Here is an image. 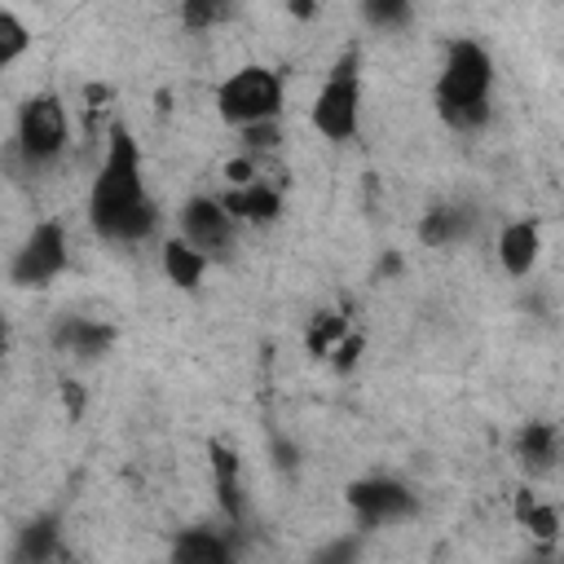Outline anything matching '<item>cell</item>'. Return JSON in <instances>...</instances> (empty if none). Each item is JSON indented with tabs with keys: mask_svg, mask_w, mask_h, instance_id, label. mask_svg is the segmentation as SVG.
<instances>
[{
	"mask_svg": "<svg viewBox=\"0 0 564 564\" xmlns=\"http://www.w3.org/2000/svg\"><path fill=\"white\" fill-rule=\"evenodd\" d=\"M0 352H4V344H0Z\"/></svg>",
	"mask_w": 564,
	"mask_h": 564,
	"instance_id": "cell-29",
	"label": "cell"
},
{
	"mask_svg": "<svg viewBox=\"0 0 564 564\" xmlns=\"http://www.w3.org/2000/svg\"><path fill=\"white\" fill-rule=\"evenodd\" d=\"M538 251H542V234H538L533 220H511L502 229V238H498V260H502V269L511 278H524L533 269Z\"/></svg>",
	"mask_w": 564,
	"mask_h": 564,
	"instance_id": "cell-10",
	"label": "cell"
},
{
	"mask_svg": "<svg viewBox=\"0 0 564 564\" xmlns=\"http://www.w3.org/2000/svg\"><path fill=\"white\" fill-rule=\"evenodd\" d=\"M88 216H93V229L110 242H141L159 225V212L141 185V150L123 123L110 128L106 163L88 194Z\"/></svg>",
	"mask_w": 564,
	"mask_h": 564,
	"instance_id": "cell-1",
	"label": "cell"
},
{
	"mask_svg": "<svg viewBox=\"0 0 564 564\" xmlns=\"http://www.w3.org/2000/svg\"><path fill=\"white\" fill-rule=\"evenodd\" d=\"M242 141H247L251 150H273V145H278V128H273V119H269V123H251V128H242Z\"/></svg>",
	"mask_w": 564,
	"mask_h": 564,
	"instance_id": "cell-24",
	"label": "cell"
},
{
	"mask_svg": "<svg viewBox=\"0 0 564 564\" xmlns=\"http://www.w3.org/2000/svg\"><path fill=\"white\" fill-rule=\"evenodd\" d=\"M225 176L234 181V189H238V185H251V176H256V163H251V159H234V163L225 167Z\"/></svg>",
	"mask_w": 564,
	"mask_h": 564,
	"instance_id": "cell-25",
	"label": "cell"
},
{
	"mask_svg": "<svg viewBox=\"0 0 564 564\" xmlns=\"http://www.w3.org/2000/svg\"><path fill=\"white\" fill-rule=\"evenodd\" d=\"M62 145H66V106H62V97H53V93L26 97L22 110H18V150H22V159L35 167V163L57 159Z\"/></svg>",
	"mask_w": 564,
	"mask_h": 564,
	"instance_id": "cell-5",
	"label": "cell"
},
{
	"mask_svg": "<svg viewBox=\"0 0 564 564\" xmlns=\"http://www.w3.org/2000/svg\"><path fill=\"white\" fill-rule=\"evenodd\" d=\"M348 507L357 511V520L366 529L375 524H397L405 516H414V494L401 485V480H388V476H366V480H352L348 485Z\"/></svg>",
	"mask_w": 564,
	"mask_h": 564,
	"instance_id": "cell-7",
	"label": "cell"
},
{
	"mask_svg": "<svg viewBox=\"0 0 564 564\" xmlns=\"http://www.w3.org/2000/svg\"><path fill=\"white\" fill-rule=\"evenodd\" d=\"M489 84H494V62L476 40H454L436 79V101L441 115L467 110V106H489Z\"/></svg>",
	"mask_w": 564,
	"mask_h": 564,
	"instance_id": "cell-2",
	"label": "cell"
},
{
	"mask_svg": "<svg viewBox=\"0 0 564 564\" xmlns=\"http://www.w3.org/2000/svg\"><path fill=\"white\" fill-rule=\"evenodd\" d=\"M203 269H207V256H198L185 238L163 242V273H167L181 291H194V286L203 282Z\"/></svg>",
	"mask_w": 564,
	"mask_h": 564,
	"instance_id": "cell-16",
	"label": "cell"
},
{
	"mask_svg": "<svg viewBox=\"0 0 564 564\" xmlns=\"http://www.w3.org/2000/svg\"><path fill=\"white\" fill-rule=\"evenodd\" d=\"M516 449H520L524 467L546 471V467L555 463V454H560V436H555V427H551V423H524V427H520V436H516Z\"/></svg>",
	"mask_w": 564,
	"mask_h": 564,
	"instance_id": "cell-17",
	"label": "cell"
},
{
	"mask_svg": "<svg viewBox=\"0 0 564 564\" xmlns=\"http://www.w3.org/2000/svg\"><path fill=\"white\" fill-rule=\"evenodd\" d=\"M220 18H229V4H216V0H185L181 4V22L203 31V26H216Z\"/></svg>",
	"mask_w": 564,
	"mask_h": 564,
	"instance_id": "cell-22",
	"label": "cell"
},
{
	"mask_svg": "<svg viewBox=\"0 0 564 564\" xmlns=\"http://www.w3.org/2000/svg\"><path fill=\"white\" fill-rule=\"evenodd\" d=\"M62 269H66V229L57 220H44L18 247L9 278H13V286H48Z\"/></svg>",
	"mask_w": 564,
	"mask_h": 564,
	"instance_id": "cell-6",
	"label": "cell"
},
{
	"mask_svg": "<svg viewBox=\"0 0 564 564\" xmlns=\"http://www.w3.org/2000/svg\"><path fill=\"white\" fill-rule=\"evenodd\" d=\"M62 397H66V410H70V414H79V405H84V392H79V383H66V392H62Z\"/></svg>",
	"mask_w": 564,
	"mask_h": 564,
	"instance_id": "cell-27",
	"label": "cell"
},
{
	"mask_svg": "<svg viewBox=\"0 0 564 564\" xmlns=\"http://www.w3.org/2000/svg\"><path fill=\"white\" fill-rule=\"evenodd\" d=\"M516 516H520V524H529L533 538H542V542H551V538L560 533V516H555V507H538L529 494L516 498Z\"/></svg>",
	"mask_w": 564,
	"mask_h": 564,
	"instance_id": "cell-18",
	"label": "cell"
},
{
	"mask_svg": "<svg viewBox=\"0 0 564 564\" xmlns=\"http://www.w3.org/2000/svg\"><path fill=\"white\" fill-rule=\"evenodd\" d=\"M0 344H4V326H0Z\"/></svg>",
	"mask_w": 564,
	"mask_h": 564,
	"instance_id": "cell-28",
	"label": "cell"
},
{
	"mask_svg": "<svg viewBox=\"0 0 564 564\" xmlns=\"http://www.w3.org/2000/svg\"><path fill=\"white\" fill-rule=\"evenodd\" d=\"M467 229H471V212L467 207H432L423 216V225H419V238L427 247H449V242L467 238Z\"/></svg>",
	"mask_w": 564,
	"mask_h": 564,
	"instance_id": "cell-15",
	"label": "cell"
},
{
	"mask_svg": "<svg viewBox=\"0 0 564 564\" xmlns=\"http://www.w3.org/2000/svg\"><path fill=\"white\" fill-rule=\"evenodd\" d=\"M361 123V84H357V48H344L339 62L330 66L317 101H313V128L330 141L357 137Z\"/></svg>",
	"mask_w": 564,
	"mask_h": 564,
	"instance_id": "cell-4",
	"label": "cell"
},
{
	"mask_svg": "<svg viewBox=\"0 0 564 564\" xmlns=\"http://www.w3.org/2000/svg\"><path fill=\"white\" fill-rule=\"evenodd\" d=\"M212 476H216V494H220V507H225V516L229 520H242V489H238V454L229 449V445H220V441H212Z\"/></svg>",
	"mask_w": 564,
	"mask_h": 564,
	"instance_id": "cell-14",
	"label": "cell"
},
{
	"mask_svg": "<svg viewBox=\"0 0 564 564\" xmlns=\"http://www.w3.org/2000/svg\"><path fill=\"white\" fill-rule=\"evenodd\" d=\"M181 234L198 256H225L234 242V216L220 207V198H189L181 207Z\"/></svg>",
	"mask_w": 564,
	"mask_h": 564,
	"instance_id": "cell-8",
	"label": "cell"
},
{
	"mask_svg": "<svg viewBox=\"0 0 564 564\" xmlns=\"http://www.w3.org/2000/svg\"><path fill=\"white\" fill-rule=\"evenodd\" d=\"M220 207L234 216V220H251V225H269L278 212H282V198H278V189H269V185H260V181H251V185H238V189H229L225 198H220Z\"/></svg>",
	"mask_w": 564,
	"mask_h": 564,
	"instance_id": "cell-12",
	"label": "cell"
},
{
	"mask_svg": "<svg viewBox=\"0 0 564 564\" xmlns=\"http://www.w3.org/2000/svg\"><path fill=\"white\" fill-rule=\"evenodd\" d=\"M335 352H339V357H335V366H339V370H348V366L357 361V352H361V339H357V335H344Z\"/></svg>",
	"mask_w": 564,
	"mask_h": 564,
	"instance_id": "cell-26",
	"label": "cell"
},
{
	"mask_svg": "<svg viewBox=\"0 0 564 564\" xmlns=\"http://www.w3.org/2000/svg\"><path fill=\"white\" fill-rule=\"evenodd\" d=\"M53 344L75 352V357H101L115 344V330L106 322H88V317H62L53 326Z\"/></svg>",
	"mask_w": 564,
	"mask_h": 564,
	"instance_id": "cell-11",
	"label": "cell"
},
{
	"mask_svg": "<svg viewBox=\"0 0 564 564\" xmlns=\"http://www.w3.org/2000/svg\"><path fill=\"white\" fill-rule=\"evenodd\" d=\"M357 555H361V542L357 538H335V542H326L313 555V564H357Z\"/></svg>",
	"mask_w": 564,
	"mask_h": 564,
	"instance_id": "cell-23",
	"label": "cell"
},
{
	"mask_svg": "<svg viewBox=\"0 0 564 564\" xmlns=\"http://www.w3.org/2000/svg\"><path fill=\"white\" fill-rule=\"evenodd\" d=\"M344 335H348V322H344L339 313H322V317L313 322V330H308V352L326 357V352H330V344H335V339H344Z\"/></svg>",
	"mask_w": 564,
	"mask_h": 564,
	"instance_id": "cell-21",
	"label": "cell"
},
{
	"mask_svg": "<svg viewBox=\"0 0 564 564\" xmlns=\"http://www.w3.org/2000/svg\"><path fill=\"white\" fill-rule=\"evenodd\" d=\"M172 564H234V546L216 529H185L172 546Z\"/></svg>",
	"mask_w": 564,
	"mask_h": 564,
	"instance_id": "cell-13",
	"label": "cell"
},
{
	"mask_svg": "<svg viewBox=\"0 0 564 564\" xmlns=\"http://www.w3.org/2000/svg\"><path fill=\"white\" fill-rule=\"evenodd\" d=\"M361 18L370 22V26H405L410 22V4L405 0H366L361 4Z\"/></svg>",
	"mask_w": 564,
	"mask_h": 564,
	"instance_id": "cell-20",
	"label": "cell"
},
{
	"mask_svg": "<svg viewBox=\"0 0 564 564\" xmlns=\"http://www.w3.org/2000/svg\"><path fill=\"white\" fill-rule=\"evenodd\" d=\"M57 546H62V529H57V516H35L18 529V542H13V564H53L57 560Z\"/></svg>",
	"mask_w": 564,
	"mask_h": 564,
	"instance_id": "cell-9",
	"label": "cell"
},
{
	"mask_svg": "<svg viewBox=\"0 0 564 564\" xmlns=\"http://www.w3.org/2000/svg\"><path fill=\"white\" fill-rule=\"evenodd\" d=\"M26 44H31V35H26L22 18L0 9V70H4L9 62H18V57L26 53Z\"/></svg>",
	"mask_w": 564,
	"mask_h": 564,
	"instance_id": "cell-19",
	"label": "cell"
},
{
	"mask_svg": "<svg viewBox=\"0 0 564 564\" xmlns=\"http://www.w3.org/2000/svg\"><path fill=\"white\" fill-rule=\"evenodd\" d=\"M282 106V79L269 66H242L234 70L220 88H216V110L225 123L251 128V123H269L278 119Z\"/></svg>",
	"mask_w": 564,
	"mask_h": 564,
	"instance_id": "cell-3",
	"label": "cell"
}]
</instances>
